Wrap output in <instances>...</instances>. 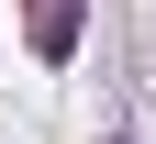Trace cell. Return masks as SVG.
Returning a JSON list of instances; mask_svg holds the SVG:
<instances>
[{"label":"cell","mask_w":156,"mask_h":144,"mask_svg":"<svg viewBox=\"0 0 156 144\" xmlns=\"http://www.w3.org/2000/svg\"><path fill=\"white\" fill-rule=\"evenodd\" d=\"M78 33H89V0H23V45L45 55V67H67Z\"/></svg>","instance_id":"1"}]
</instances>
